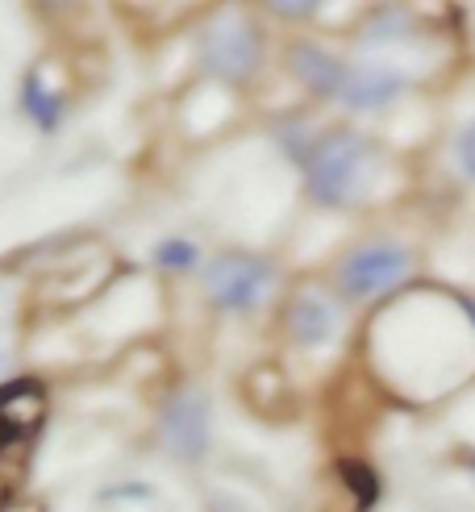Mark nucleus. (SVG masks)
<instances>
[{
	"label": "nucleus",
	"mask_w": 475,
	"mask_h": 512,
	"mask_svg": "<svg viewBox=\"0 0 475 512\" xmlns=\"http://www.w3.org/2000/svg\"><path fill=\"white\" fill-rule=\"evenodd\" d=\"M371 167V142L350 130H334L330 138L309 146V192L321 204H355L367 192Z\"/></svg>",
	"instance_id": "nucleus-1"
},
{
	"label": "nucleus",
	"mask_w": 475,
	"mask_h": 512,
	"mask_svg": "<svg viewBox=\"0 0 475 512\" xmlns=\"http://www.w3.org/2000/svg\"><path fill=\"white\" fill-rule=\"evenodd\" d=\"M275 284V271L255 259V254H217L205 271V292L217 309H230V313H246L271 292Z\"/></svg>",
	"instance_id": "nucleus-2"
},
{
	"label": "nucleus",
	"mask_w": 475,
	"mask_h": 512,
	"mask_svg": "<svg viewBox=\"0 0 475 512\" xmlns=\"http://www.w3.org/2000/svg\"><path fill=\"white\" fill-rule=\"evenodd\" d=\"M413 254L396 242H371L363 250H355L350 259L338 267V288L350 300H371L380 292H392L400 279L409 275Z\"/></svg>",
	"instance_id": "nucleus-3"
},
{
	"label": "nucleus",
	"mask_w": 475,
	"mask_h": 512,
	"mask_svg": "<svg viewBox=\"0 0 475 512\" xmlns=\"http://www.w3.org/2000/svg\"><path fill=\"white\" fill-rule=\"evenodd\" d=\"M200 59H205V67L213 75H225V80H242V75H250L259 67V38L255 30L234 17V13H225L217 17L209 30H205V42H200Z\"/></svg>",
	"instance_id": "nucleus-4"
},
{
	"label": "nucleus",
	"mask_w": 475,
	"mask_h": 512,
	"mask_svg": "<svg viewBox=\"0 0 475 512\" xmlns=\"http://www.w3.org/2000/svg\"><path fill=\"white\" fill-rule=\"evenodd\" d=\"M209 438H213V408H209V396L205 392H180L167 413H163V442L175 458H205L209 450Z\"/></svg>",
	"instance_id": "nucleus-5"
},
{
	"label": "nucleus",
	"mask_w": 475,
	"mask_h": 512,
	"mask_svg": "<svg viewBox=\"0 0 475 512\" xmlns=\"http://www.w3.org/2000/svg\"><path fill=\"white\" fill-rule=\"evenodd\" d=\"M409 88V75L396 71V67H342V80H338V92L334 100L346 109H359V113H371V109H384L392 100Z\"/></svg>",
	"instance_id": "nucleus-6"
},
{
	"label": "nucleus",
	"mask_w": 475,
	"mask_h": 512,
	"mask_svg": "<svg viewBox=\"0 0 475 512\" xmlns=\"http://www.w3.org/2000/svg\"><path fill=\"white\" fill-rule=\"evenodd\" d=\"M46 421V396L38 379H13L0 388V450L30 442Z\"/></svg>",
	"instance_id": "nucleus-7"
},
{
	"label": "nucleus",
	"mask_w": 475,
	"mask_h": 512,
	"mask_svg": "<svg viewBox=\"0 0 475 512\" xmlns=\"http://www.w3.org/2000/svg\"><path fill=\"white\" fill-rule=\"evenodd\" d=\"M288 329H292L296 346L317 350L338 334V309L321 292H300L288 309Z\"/></svg>",
	"instance_id": "nucleus-8"
},
{
	"label": "nucleus",
	"mask_w": 475,
	"mask_h": 512,
	"mask_svg": "<svg viewBox=\"0 0 475 512\" xmlns=\"http://www.w3.org/2000/svg\"><path fill=\"white\" fill-rule=\"evenodd\" d=\"M342 59H334L330 50H321V46H296L292 50V71H296V80L313 88L317 96H334L338 92V80H342Z\"/></svg>",
	"instance_id": "nucleus-9"
},
{
	"label": "nucleus",
	"mask_w": 475,
	"mask_h": 512,
	"mask_svg": "<svg viewBox=\"0 0 475 512\" xmlns=\"http://www.w3.org/2000/svg\"><path fill=\"white\" fill-rule=\"evenodd\" d=\"M196 259H200V250H196L188 238H167V242L155 246V263H159V267H171V271H184V267H192Z\"/></svg>",
	"instance_id": "nucleus-10"
},
{
	"label": "nucleus",
	"mask_w": 475,
	"mask_h": 512,
	"mask_svg": "<svg viewBox=\"0 0 475 512\" xmlns=\"http://www.w3.org/2000/svg\"><path fill=\"white\" fill-rule=\"evenodd\" d=\"M25 109H30L46 125V130L59 121V100L42 88V80H25Z\"/></svg>",
	"instance_id": "nucleus-11"
},
{
	"label": "nucleus",
	"mask_w": 475,
	"mask_h": 512,
	"mask_svg": "<svg viewBox=\"0 0 475 512\" xmlns=\"http://www.w3.org/2000/svg\"><path fill=\"white\" fill-rule=\"evenodd\" d=\"M455 163H459V171L467 179H475V117L455 134Z\"/></svg>",
	"instance_id": "nucleus-12"
},
{
	"label": "nucleus",
	"mask_w": 475,
	"mask_h": 512,
	"mask_svg": "<svg viewBox=\"0 0 475 512\" xmlns=\"http://www.w3.org/2000/svg\"><path fill=\"white\" fill-rule=\"evenodd\" d=\"M467 467H471V475H475V454H471V458H467Z\"/></svg>",
	"instance_id": "nucleus-13"
}]
</instances>
